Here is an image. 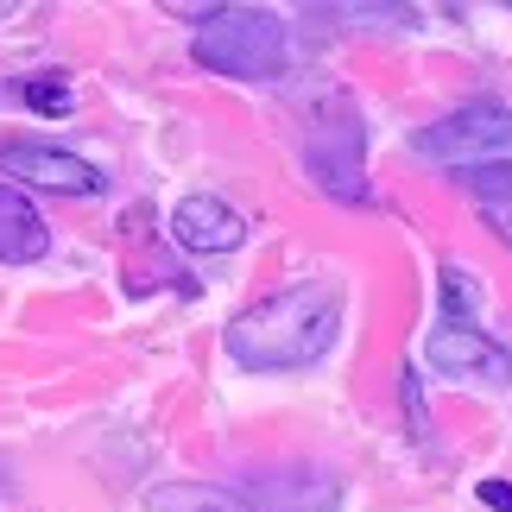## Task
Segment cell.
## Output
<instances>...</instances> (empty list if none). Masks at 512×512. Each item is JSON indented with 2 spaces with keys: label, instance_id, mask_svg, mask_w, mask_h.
<instances>
[{
  "label": "cell",
  "instance_id": "cell-1",
  "mask_svg": "<svg viewBox=\"0 0 512 512\" xmlns=\"http://www.w3.org/2000/svg\"><path fill=\"white\" fill-rule=\"evenodd\" d=\"M342 336V291L329 279H304V285H285L272 298L247 304L241 317L222 329L228 342V361L247 367V373H298V367H317Z\"/></svg>",
  "mask_w": 512,
  "mask_h": 512
},
{
  "label": "cell",
  "instance_id": "cell-2",
  "mask_svg": "<svg viewBox=\"0 0 512 512\" xmlns=\"http://www.w3.org/2000/svg\"><path fill=\"white\" fill-rule=\"evenodd\" d=\"M285 19L266 7H215L196 19L190 32V57L215 76H234V83H266V76L285 70Z\"/></svg>",
  "mask_w": 512,
  "mask_h": 512
},
{
  "label": "cell",
  "instance_id": "cell-3",
  "mask_svg": "<svg viewBox=\"0 0 512 512\" xmlns=\"http://www.w3.org/2000/svg\"><path fill=\"white\" fill-rule=\"evenodd\" d=\"M411 152H424V159H437V165H494L512 152V108L494 102V95H481V102H462V108H449L443 121H430L418 140H411Z\"/></svg>",
  "mask_w": 512,
  "mask_h": 512
},
{
  "label": "cell",
  "instance_id": "cell-4",
  "mask_svg": "<svg viewBox=\"0 0 512 512\" xmlns=\"http://www.w3.org/2000/svg\"><path fill=\"white\" fill-rule=\"evenodd\" d=\"M304 171L336 203H367V127L354 114H329L304 140Z\"/></svg>",
  "mask_w": 512,
  "mask_h": 512
},
{
  "label": "cell",
  "instance_id": "cell-5",
  "mask_svg": "<svg viewBox=\"0 0 512 512\" xmlns=\"http://www.w3.org/2000/svg\"><path fill=\"white\" fill-rule=\"evenodd\" d=\"M424 361L443 380H481V386H512V348L494 342L475 323H437L424 336Z\"/></svg>",
  "mask_w": 512,
  "mask_h": 512
},
{
  "label": "cell",
  "instance_id": "cell-6",
  "mask_svg": "<svg viewBox=\"0 0 512 512\" xmlns=\"http://www.w3.org/2000/svg\"><path fill=\"white\" fill-rule=\"evenodd\" d=\"M0 165H7L19 184H38V190H57V196H95L102 190V171L76 152L51 146V140H0Z\"/></svg>",
  "mask_w": 512,
  "mask_h": 512
},
{
  "label": "cell",
  "instance_id": "cell-7",
  "mask_svg": "<svg viewBox=\"0 0 512 512\" xmlns=\"http://www.w3.org/2000/svg\"><path fill=\"white\" fill-rule=\"evenodd\" d=\"M171 241L190 247V253H228V247L247 241V222L222 196H184V203L171 209Z\"/></svg>",
  "mask_w": 512,
  "mask_h": 512
},
{
  "label": "cell",
  "instance_id": "cell-8",
  "mask_svg": "<svg viewBox=\"0 0 512 512\" xmlns=\"http://www.w3.org/2000/svg\"><path fill=\"white\" fill-rule=\"evenodd\" d=\"M45 247H51V228L38 215V203L26 190L0 184V266H32L45 260Z\"/></svg>",
  "mask_w": 512,
  "mask_h": 512
},
{
  "label": "cell",
  "instance_id": "cell-9",
  "mask_svg": "<svg viewBox=\"0 0 512 512\" xmlns=\"http://www.w3.org/2000/svg\"><path fill=\"white\" fill-rule=\"evenodd\" d=\"M253 494H260V512H329L342 500V481L317 468H291V475H260Z\"/></svg>",
  "mask_w": 512,
  "mask_h": 512
},
{
  "label": "cell",
  "instance_id": "cell-10",
  "mask_svg": "<svg viewBox=\"0 0 512 512\" xmlns=\"http://www.w3.org/2000/svg\"><path fill=\"white\" fill-rule=\"evenodd\" d=\"M146 512H260L234 487H209V481H159L146 494Z\"/></svg>",
  "mask_w": 512,
  "mask_h": 512
},
{
  "label": "cell",
  "instance_id": "cell-11",
  "mask_svg": "<svg viewBox=\"0 0 512 512\" xmlns=\"http://www.w3.org/2000/svg\"><path fill=\"white\" fill-rule=\"evenodd\" d=\"M456 184L475 196V203L487 209V203H512V159H494V165H468V171H456Z\"/></svg>",
  "mask_w": 512,
  "mask_h": 512
},
{
  "label": "cell",
  "instance_id": "cell-12",
  "mask_svg": "<svg viewBox=\"0 0 512 512\" xmlns=\"http://www.w3.org/2000/svg\"><path fill=\"white\" fill-rule=\"evenodd\" d=\"M26 102L38 114H64L70 108V76H38V83H26Z\"/></svg>",
  "mask_w": 512,
  "mask_h": 512
},
{
  "label": "cell",
  "instance_id": "cell-13",
  "mask_svg": "<svg viewBox=\"0 0 512 512\" xmlns=\"http://www.w3.org/2000/svg\"><path fill=\"white\" fill-rule=\"evenodd\" d=\"M475 494H481V506H494V512H512V481H481Z\"/></svg>",
  "mask_w": 512,
  "mask_h": 512
},
{
  "label": "cell",
  "instance_id": "cell-14",
  "mask_svg": "<svg viewBox=\"0 0 512 512\" xmlns=\"http://www.w3.org/2000/svg\"><path fill=\"white\" fill-rule=\"evenodd\" d=\"M481 215H487V228H494V234H500V241L512 247V203H487Z\"/></svg>",
  "mask_w": 512,
  "mask_h": 512
}]
</instances>
